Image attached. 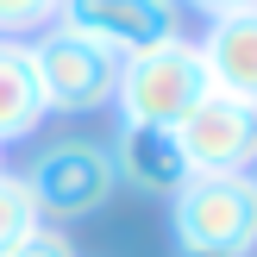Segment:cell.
Returning a JSON list of instances; mask_svg holds the SVG:
<instances>
[{
	"mask_svg": "<svg viewBox=\"0 0 257 257\" xmlns=\"http://www.w3.org/2000/svg\"><path fill=\"white\" fill-rule=\"evenodd\" d=\"M201 94H207V69H201L195 38H163L151 50L119 57V88H113L119 125H170L176 132V119Z\"/></svg>",
	"mask_w": 257,
	"mask_h": 257,
	"instance_id": "1",
	"label": "cell"
},
{
	"mask_svg": "<svg viewBox=\"0 0 257 257\" xmlns=\"http://www.w3.org/2000/svg\"><path fill=\"white\" fill-rule=\"evenodd\" d=\"M176 245L201 257H251L257 251V182L251 176H188L170 195Z\"/></svg>",
	"mask_w": 257,
	"mask_h": 257,
	"instance_id": "2",
	"label": "cell"
},
{
	"mask_svg": "<svg viewBox=\"0 0 257 257\" xmlns=\"http://www.w3.org/2000/svg\"><path fill=\"white\" fill-rule=\"evenodd\" d=\"M32 50V75L44 113H100L113 107V88H119V57L94 38L69 32V25H44L38 38H25Z\"/></svg>",
	"mask_w": 257,
	"mask_h": 257,
	"instance_id": "3",
	"label": "cell"
},
{
	"mask_svg": "<svg viewBox=\"0 0 257 257\" xmlns=\"http://www.w3.org/2000/svg\"><path fill=\"white\" fill-rule=\"evenodd\" d=\"M25 188H32L38 201V220H88V213H100L113 201V188H119V170H113V151L94 145V138H63V145H44L32 157V170H25Z\"/></svg>",
	"mask_w": 257,
	"mask_h": 257,
	"instance_id": "4",
	"label": "cell"
},
{
	"mask_svg": "<svg viewBox=\"0 0 257 257\" xmlns=\"http://www.w3.org/2000/svg\"><path fill=\"white\" fill-rule=\"evenodd\" d=\"M176 145H182L188 176H251V163H257V107L207 88L176 119Z\"/></svg>",
	"mask_w": 257,
	"mask_h": 257,
	"instance_id": "5",
	"label": "cell"
},
{
	"mask_svg": "<svg viewBox=\"0 0 257 257\" xmlns=\"http://www.w3.org/2000/svg\"><path fill=\"white\" fill-rule=\"evenodd\" d=\"M57 25L107 44L113 57H132L163 38H182V0H63Z\"/></svg>",
	"mask_w": 257,
	"mask_h": 257,
	"instance_id": "6",
	"label": "cell"
},
{
	"mask_svg": "<svg viewBox=\"0 0 257 257\" xmlns=\"http://www.w3.org/2000/svg\"><path fill=\"white\" fill-rule=\"evenodd\" d=\"M195 50H201V69H207V88L257 107V7L207 19V32L195 38Z\"/></svg>",
	"mask_w": 257,
	"mask_h": 257,
	"instance_id": "7",
	"label": "cell"
},
{
	"mask_svg": "<svg viewBox=\"0 0 257 257\" xmlns=\"http://www.w3.org/2000/svg\"><path fill=\"white\" fill-rule=\"evenodd\" d=\"M113 170L125 176L145 195H176L188 182L182 145H176L170 125H119V151H113Z\"/></svg>",
	"mask_w": 257,
	"mask_h": 257,
	"instance_id": "8",
	"label": "cell"
},
{
	"mask_svg": "<svg viewBox=\"0 0 257 257\" xmlns=\"http://www.w3.org/2000/svg\"><path fill=\"white\" fill-rule=\"evenodd\" d=\"M44 125V94L32 75V50L19 38H0V145L32 138Z\"/></svg>",
	"mask_w": 257,
	"mask_h": 257,
	"instance_id": "9",
	"label": "cell"
},
{
	"mask_svg": "<svg viewBox=\"0 0 257 257\" xmlns=\"http://www.w3.org/2000/svg\"><path fill=\"white\" fill-rule=\"evenodd\" d=\"M38 226L44 220H38V201H32V188H25V176L0 170V257H13Z\"/></svg>",
	"mask_w": 257,
	"mask_h": 257,
	"instance_id": "10",
	"label": "cell"
},
{
	"mask_svg": "<svg viewBox=\"0 0 257 257\" xmlns=\"http://www.w3.org/2000/svg\"><path fill=\"white\" fill-rule=\"evenodd\" d=\"M57 7L63 0H0V38H38L44 25H57Z\"/></svg>",
	"mask_w": 257,
	"mask_h": 257,
	"instance_id": "11",
	"label": "cell"
},
{
	"mask_svg": "<svg viewBox=\"0 0 257 257\" xmlns=\"http://www.w3.org/2000/svg\"><path fill=\"white\" fill-rule=\"evenodd\" d=\"M13 257H75V245H69V232H63V226H38V232L25 238Z\"/></svg>",
	"mask_w": 257,
	"mask_h": 257,
	"instance_id": "12",
	"label": "cell"
},
{
	"mask_svg": "<svg viewBox=\"0 0 257 257\" xmlns=\"http://www.w3.org/2000/svg\"><path fill=\"white\" fill-rule=\"evenodd\" d=\"M182 7H195V13H207V19H226V13H251L257 0H182Z\"/></svg>",
	"mask_w": 257,
	"mask_h": 257,
	"instance_id": "13",
	"label": "cell"
},
{
	"mask_svg": "<svg viewBox=\"0 0 257 257\" xmlns=\"http://www.w3.org/2000/svg\"><path fill=\"white\" fill-rule=\"evenodd\" d=\"M251 182H257V163H251Z\"/></svg>",
	"mask_w": 257,
	"mask_h": 257,
	"instance_id": "14",
	"label": "cell"
},
{
	"mask_svg": "<svg viewBox=\"0 0 257 257\" xmlns=\"http://www.w3.org/2000/svg\"><path fill=\"white\" fill-rule=\"evenodd\" d=\"M182 257H201V251H182Z\"/></svg>",
	"mask_w": 257,
	"mask_h": 257,
	"instance_id": "15",
	"label": "cell"
}]
</instances>
